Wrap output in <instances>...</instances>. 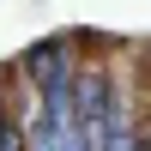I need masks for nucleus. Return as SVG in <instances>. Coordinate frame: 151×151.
Listing matches in <instances>:
<instances>
[{"label": "nucleus", "instance_id": "nucleus-1", "mask_svg": "<svg viewBox=\"0 0 151 151\" xmlns=\"http://www.w3.org/2000/svg\"><path fill=\"white\" fill-rule=\"evenodd\" d=\"M30 79L42 85V91L67 85V48H36V55H30Z\"/></svg>", "mask_w": 151, "mask_h": 151}]
</instances>
